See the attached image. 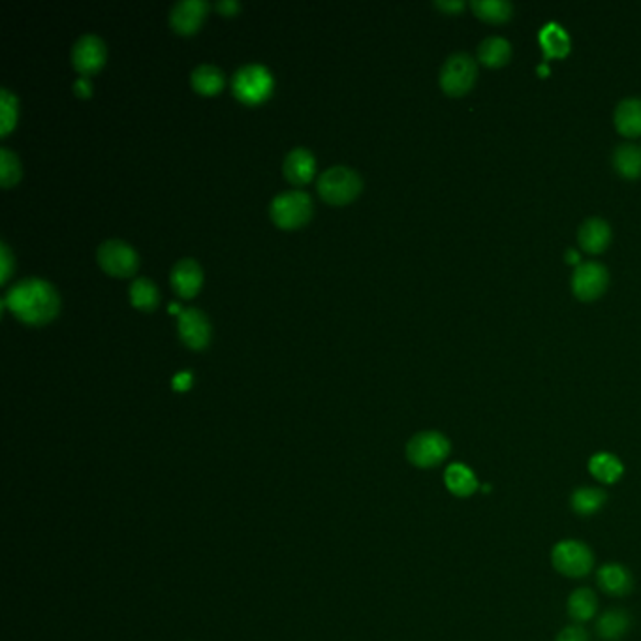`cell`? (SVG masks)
<instances>
[{
	"instance_id": "obj_1",
	"label": "cell",
	"mask_w": 641,
	"mask_h": 641,
	"mask_svg": "<svg viewBox=\"0 0 641 641\" xmlns=\"http://www.w3.org/2000/svg\"><path fill=\"white\" fill-rule=\"evenodd\" d=\"M3 305L21 322L44 326L57 316L60 309V297L51 283L30 277L16 283L6 292Z\"/></svg>"
},
{
	"instance_id": "obj_2",
	"label": "cell",
	"mask_w": 641,
	"mask_h": 641,
	"mask_svg": "<svg viewBox=\"0 0 641 641\" xmlns=\"http://www.w3.org/2000/svg\"><path fill=\"white\" fill-rule=\"evenodd\" d=\"M363 181L357 171L348 166H331L318 177V194L331 205H345L357 198Z\"/></svg>"
},
{
	"instance_id": "obj_3",
	"label": "cell",
	"mask_w": 641,
	"mask_h": 641,
	"mask_svg": "<svg viewBox=\"0 0 641 641\" xmlns=\"http://www.w3.org/2000/svg\"><path fill=\"white\" fill-rule=\"evenodd\" d=\"M273 222L283 230H295L313 217V200L303 191H288L274 196L269 205Z\"/></svg>"
},
{
	"instance_id": "obj_4",
	"label": "cell",
	"mask_w": 641,
	"mask_h": 641,
	"mask_svg": "<svg viewBox=\"0 0 641 641\" xmlns=\"http://www.w3.org/2000/svg\"><path fill=\"white\" fill-rule=\"evenodd\" d=\"M273 74L264 65L241 67L232 78V90L243 104H260L273 93Z\"/></svg>"
},
{
	"instance_id": "obj_5",
	"label": "cell",
	"mask_w": 641,
	"mask_h": 641,
	"mask_svg": "<svg viewBox=\"0 0 641 641\" xmlns=\"http://www.w3.org/2000/svg\"><path fill=\"white\" fill-rule=\"evenodd\" d=\"M476 76V60L467 53H455L440 70V87L450 97H463L474 87Z\"/></svg>"
},
{
	"instance_id": "obj_6",
	"label": "cell",
	"mask_w": 641,
	"mask_h": 641,
	"mask_svg": "<svg viewBox=\"0 0 641 641\" xmlns=\"http://www.w3.org/2000/svg\"><path fill=\"white\" fill-rule=\"evenodd\" d=\"M450 455V440L439 431H423L407 444L408 461L419 469H433Z\"/></svg>"
},
{
	"instance_id": "obj_7",
	"label": "cell",
	"mask_w": 641,
	"mask_h": 641,
	"mask_svg": "<svg viewBox=\"0 0 641 641\" xmlns=\"http://www.w3.org/2000/svg\"><path fill=\"white\" fill-rule=\"evenodd\" d=\"M552 563L566 577H585L594 566V555L584 542L564 540L553 547Z\"/></svg>"
},
{
	"instance_id": "obj_8",
	"label": "cell",
	"mask_w": 641,
	"mask_h": 641,
	"mask_svg": "<svg viewBox=\"0 0 641 641\" xmlns=\"http://www.w3.org/2000/svg\"><path fill=\"white\" fill-rule=\"evenodd\" d=\"M100 267L113 277H132L140 265V258L134 247L123 239H106L97 251Z\"/></svg>"
},
{
	"instance_id": "obj_9",
	"label": "cell",
	"mask_w": 641,
	"mask_h": 641,
	"mask_svg": "<svg viewBox=\"0 0 641 641\" xmlns=\"http://www.w3.org/2000/svg\"><path fill=\"white\" fill-rule=\"evenodd\" d=\"M609 283L607 269L598 262H585L577 265L572 277V290L579 301H594L598 299Z\"/></svg>"
},
{
	"instance_id": "obj_10",
	"label": "cell",
	"mask_w": 641,
	"mask_h": 641,
	"mask_svg": "<svg viewBox=\"0 0 641 641\" xmlns=\"http://www.w3.org/2000/svg\"><path fill=\"white\" fill-rule=\"evenodd\" d=\"M106 44L97 35H83L72 46V67L81 78L98 72L106 63Z\"/></svg>"
},
{
	"instance_id": "obj_11",
	"label": "cell",
	"mask_w": 641,
	"mask_h": 641,
	"mask_svg": "<svg viewBox=\"0 0 641 641\" xmlns=\"http://www.w3.org/2000/svg\"><path fill=\"white\" fill-rule=\"evenodd\" d=\"M179 337L192 350H203L211 341V322L207 315L196 307L182 309L177 315Z\"/></svg>"
},
{
	"instance_id": "obj_12",
	"label": "cell",
	"mask_w": 641,
	"mask_h": 641,
	"mask_svg": "<svg viewBox=\"0 0 641 641\" xmlns=\"http://www.w3.org/2000/svg\"><path fill=\"white\" fill-rule=\"evenodd\" d=\"M170 283H171V288H173V292L177 295L185 297V299L194 297L200 292L202 283H203L202 265L196 260H192V258L179 260L171 267Z\"/></svg>"
},
{
	"instance_id": "obj_13",
	"label": "cell",
	"mask_w": 641,
	"mask_h": 641,
	"mask_svg": "<svg viewBox=\"0 0 641 641\" xmlns=\"http://www.w3.org/2000/svg\"><path fill=\"white\" fill-rule=\"evenodd\" d=\"M207 12L203 0H181L170 12V23L179 35H194L200 30Z\"/></svg>"
},
{
	"instance_id": "obj_14",
	"label": "cell",
	"mask_w": 641,
	"mask_h": 641,
	"mask_svg": "<svg viewBox=\"0 0 641 641\" xmlns=\"http://www.w3.org/2000/svg\"><path fill=\"white\" fill-rule=\"evenodd\" d=\"M283 171L292 185H305L316 173V159L307 147H295L286 155Z\"/></svg>"
},
{
	"instance_id": "obj_15",
	"label": "cell",
	"mask_w": 641,
	"mask_h": 641,
	"mask_svg": "<svg viewBox=\"0 0 641 641\" xmlns=\"http://www.w3.org/2000/svg\"><path fill=\"white\" fill-rule=\"evenodd\" d=\"M579 245L589 254H600L612 241V228L602 219H589L582 224L577 233Z\"/></svg>"
},
{
	"instance_id": "obj_16",
	"label": "cell",
	"mask_w": 641,
	"mask_h": 641,
	"mask_svg": "<svg viewBox=\"0 0 641 641\" xmlns=\"http://www.w3.org/2000/svg\"><path fill=\"white\" fill-rule=\"evenodd\" d=\"M596 582L605 594H612V596H626L632 591L630 572L617 563L604 564L596 572Z\"/></svg>"
},
{
	"instance_id": "obj_17",
	"label": "cell",
	"mask_w": 641,
	"mask_h": 641,
	"mask_svg": "<svg viewBox=\"0 0 641 641\" xmlns=\"http://www.w3.org/2000/svg\"><path fill=\"white\" fill-rule=\"evenodd\" d=\"M615 127L626 138L641 136V98H626L617 106Z\"/></svg>"
},
{
	"instance_id": "obj_18",
	"label": "cell",
	"mask_w": 641,
	"mask_h": 641,
	"mask_svg": "<svg viewBox=\"0 0 641 641\" xmlns=\"http://www.w3.org/2000/svg\"><path fill=\"white\" fill-rule=\"evenodd\" d=\"M224 83H226V78H224L222 70L212 67V65H200L191 74L192 88L196 90V93L205 95V97L219 95L221 90L224 88Z\"/></svg>"
},
{
	"instance_id": "obj_19",
	"label": "cell",
	"mask_w": 641,
	"mask_h": 641,
	"mask_svg": "<svg viewBox=\"0 0 641 641\" xmlns=\"http://www.w3.org/2000/svg\"><path fill=\"white\" fill-rule=\"evenodd\" d=\"M512 58V46L508 40L501 36L485 38L478 47V60L483 67L501 68L510 63Z\"/></svg>"
},
{
	"instance_id": "obj_20",
	"label": "cell",
	"mask_w": 641,
	"mask_h": 641,
	"mask_svg": "<svg viewBox=\"0 0 641 641\" xmlns=\"http://www.w3.org/2000/svg\"><path fill=\"white\" fill-rule=\"evenodd\" d=\"M444 481L450 493H453L455 497H470L478 490V480L474 472L461 463H453L446 469Z\"/></svg>"
},
{
	"instance_id": "obj_21",
	"label": "cell",
	"mask_w": 641,
	"mask_h": 641,
	"mask_svg": "<svg viewBox=\"0 0 641 641\" xmlns=\"http://www.w3.org/2000/svg\"><path fill=\"white\" fill-rule=\"evenodd\" d=\"M540 44L543 47L545 58H563L570 53V38L566 30L555 23H549L542 28Z\"/></svg>"
},
{
	"instance_id": "obj_22",
	"label": "cell",
	"mask_w": 641,
	"mask_h": 641,
	"mask_svg": "<svg viewBox=\"0 0 641 641\" xmlns=\"http://www.w3.org/2000/svg\"><path fill=\"white\" fill-rule=\"evenodd\" d=\"M589 470L602 483H615L623 476L625 467L619 461L617 455L602 451V453H596L591 457Z\"/></svg>"
},
{
	"instance_id": "obj_23",
	"label": "cell",
	"mask_w": 641,
	"mask_h": 641,
	"mask_svg": "<svg viewBox=\"0 0 641 641\" xmlns=\"http://www.w3.org/2000/svg\"><path fill=\"white\" fill-rule=\"evenodd\" d=\"M630 628V615L621 609H609L605 612L598 623H596V632L604 641H619Z\"/></svg>"
},
{
	"instance_id": "obj_24",
	"label": "cell",
	"mask_w": 641,
	"mask_h": 641,
	"mask_svg": "<svg viewBox=\"0 0 641 641\" xmlns=\"http://www.w3.org/2000/svg\"><path fill=\"white\" fill-rule=\"evenodd\" d=\"M129 294H130V303L140 311L150 313V311H155L159 307V301H160L159 288H157L155 283L145 279V277L136 279L130 284Z\"/></svg>"
},
{
	"instance_id": "obj_25",
	"label": "cell",
	"mask_w": 641,
	"mask_h": 641,
	"mask_svg": "<svg viewBox=\"0 0 641 641\" xmlns=\"http://www.w3.org/2000/svg\"><path fill=\"white\" fill-rule=\"evenodd\" d=\"M605 491L598 490V487H582V490H575L572 495V508L577 515L582 517H591L600 508L605 504Z\"/></svg>"
},
{
	"instance_id": "obj_26",
	"label": "cell",
	"mask_w": 641,
	"mask_h": 641,
	"mask_svg": "<svg viewBox=\"0 0 641 641\" xmlns=\"http://www.w3.org/2000/svg\"><path fill=\"white\" fill-rule=\"evenodd\" d=\"M596 614V596L591 589H577L568 598V615L575 623H587Z\"/></svg>"
},
{
	"instance_id": "obj_27",
	"label": "cell",
	"mask_w": 641,
	"mask_h": 641,
	"mask_svg": "<svg viewBox=\"0 0 641 641\" xmlns=\"http://www.w3.org/2000/svg\"><path fill=\"white\" fill-rule=\"evenodd\" d=\"M614 168L625 179L641 177V149L636 145H621L614 152Z\"/></svg>"
},
{
	"instance_id": "obj_28",
	"label": "cell",
	"mask_w": 641,
	"mask_h": 641,
	"mask_svg": "<svg viewBox=\"0 0 641 641\" xmlns=\"http://www.w3.org/2000/svg\"><path fill=\"white\" fill-rule=\"evenodd\" d=\"M474 14L487 23H506L512 19L513 8L510 3H502V0H481V3H472Z\"/></svg>"
},
{
	"instance_id": "obj_29",
	"label": "cell",
	"mask_w": 641,
	"mask_h": 641,
	"mask_svg": "<svg viewBox=\"0 0 641 641\" xmlns=\"http://www.w3.org/2000/svg\"><path fill=\"white\" fill-rule=\"evenodd\" d=\"M19 102L10 88H0V134L8 136L17 125Z\"/></svg>"
},
{
	"instance_id": "obj_30",
	"label": "cell",
	"mask_w": 641,
	"mask_h": 641,
	"mask_svg": "<svg viewBox=\"0 0 641 641\" xmlns=\"http://www.w3.org/2000/svg\"><path fill=\"white\" fill-rule=\"evenodd\" d=\"M21 179V162L14 150L8 147L0 149V185L5 189H10L17 185Z\"/></svg>"
},
{
	"instance_id": "obj_31",
	"label": "cell",
	"mask_w": 641,
	"mask_h": 641,
	"mask_svg": "<svg viewBox=\"0 0 641 641\" xmlns=\"http://www.w3.org/2000/svg\"><path fill=\"white\" fill-rule=\"evenodd\" d=\"M555 641H589V636L582 626H568L557 636Z\"/></svg>"
},
{
	"instance_id": "obj_32",
	"label": "cell",
	"mask_w": 641,
	"mask_h": 641,
	"mask_svg": "<svg viewBox=\"0 0 641 641\" xmlns=\"http://www.w3.org/2000/svg\"><path fill=\"white\" fill-rule=\"evenodd\" d=\"M0 260H3V273H0V281L6 283L10 279V273H12V267H14L12 253H10L6 243H3V245H0Z\"/></svg>"
},
{
	"instance_id": "obj_33",
	"label": "cell",
	"mask_w": 641,
	"mask_h": 641,
	"mask_svg": "<svg viewBox=\"0 0 641 641\" xmlns=\"http://www.w3.org/2000/svg\"><path fill=\"white\" fill-rule=\"evenodd\" d=\"M192 384V375L189 371H182V373H177L175 378H173V389L177 391H187Z\"/></svg>"
},
{
	"instance_id": "obj_34",
	"label": "cell",
	"mask_w": 641,
	"mask_h": 641,
	"mask_svg": "<svg viewBox=\"0 0 641 641\" xmlns=\"http://www.w3.org/2000/svg\"><path fill=\"white\" fill-rule=\"evenodd\" d=\"M74 90H76V95H79V97H90V93H93V85L88 83L87 78H79L74 83Z\"/></svg>"
},
{
	"instance_id": "obj_35",
	"label": "cell",
	"mask_w": 641,
	"mask_h": 641,
	"mask_svg": "<svg viewBox=\"0 0 641 641\" xmlns=\"http://www.w3.org/2000/svg\"><path fill=\"white\" fill-rule=\"evenodd\" d=\"M217 10L224 16H233L239 10V5L233 3V0H221V3H217Z\"/></svg>"
},
{
	"instance_id": "obj_36",
	"label": "cell",
	"mask_w": 641,
	"mask_h": 641,
	"mask_svg": "<svg viewBox=\"0 0 641 641\" xmlns=\"http://www.w3.org/2000/svg\"><path fill=\"white\" fill-rule=\"evenodd\" d=\"M437 6L442 10H461L463 3H437Z\"/></svg>"
},
{
	"instance_id": "obj_37",
	"label": "cell",
	"mask_w": 641,
	"mask_h": 641,
	"mask_svg": "<svg viewBox=\"0 0 641 641\" xmlns=\"http://www.w3.org/2000/svg\"><path fill=\"white\" fill-rule=\"evenodd\" d=\"M568 262H575V253L574 251L568 253Z\"/></svg>"
}]
</instances>
